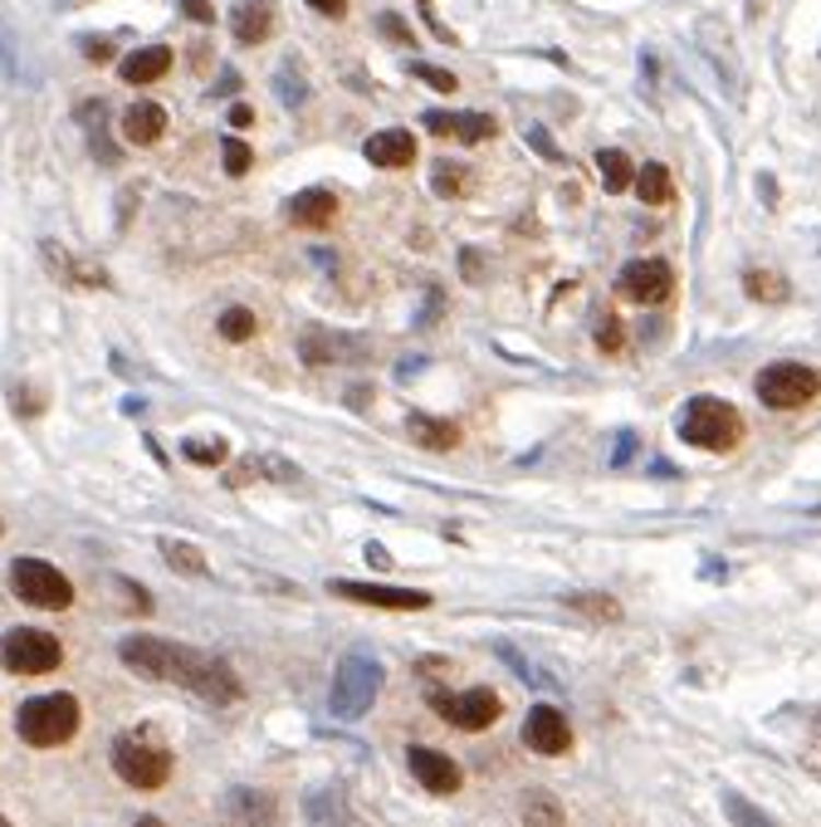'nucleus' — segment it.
<instances>
[{"instance_id":"obj_38","label":"nucleus","mask_w":821,"mask_h":827,"mask_svg":"<svg viewBox=\"0 0 821 827\" xmlns=\"http://www.w3.org/2000/svg\"><path fill=\"white\" fill-rule=\"evenodd\" d=\"M499 656H504V662H509V666H513V671H519L523 680H529V686H553V680H547V676L539 671V666H529V662H523V656L513 652V646H499Z\"/></svg>"},{"instance_id":"obj_34","label":"nucleus","mask_w":821,"mask_h":827,"mask_svg":"<svg viewBox=\"0 0 821 827\" xmlns=\"http://www.w3.org/2000/svg\"><path fill=\"white\" fill-rule=\"evenodd\" d=\"M274 89H279L284 108H299V103H309V83L293 74V65H284L279 74H274Z\"/></svg>"},{"instance_id":"obj_30","label":"nucleus","mask_w":821,"mask_h":827,"mask_svg":"<svg viewBox=\"0 0 821 827\" xmlns=\"http://www.w3.org/2000/svg\"><path fill=\"white\" fill-rule=\"evenodd\" d=\"M255 329L259 323H255V313L250 309H226L220 313V338H230V343H250L255 338Z\"/></svg>"},{"instance_id":"obj_39","label":"nucleus","mask_w":821,"mask_h":827,"mask_svg":"<svg viewBox=\"0 0 821 827\" xmlns=\"http://www.w3.org/2000/svg\"><path fill=\"white\" fill-rule=\"evenodd\" d=\"M621 343H626V333H621V319H612V313H606L602 323H597V348H606V353H616Z\"/></svg>"},{"instance_id":"obj_11","label":"nucleus","mask_w":821,"mask_h":827,"mask_svg":"<svg viewBox=\"0 0 821 827\" xmlns=\"http://www.w3.org/2000/svg\"><path fill=\"white\" fill-rule=\"evenodd\" d=\"M328 593H338L347 602H362V607H386V612H426L430 593L420 588H386V583H352V578H333Z\"/></svg>"},{"instance_id":"obj_31","label":"nucleus","mask_w":821,"mask_h":827,"mask_svg":"<svg viewBox=\"0 0 821 827\" xmlns=\"http://www.w3.org/2000/svg\"><path fill=\"white\" fill-rule=\"evenodd\" d=\"M182 456L186 460H192V466H226V441H220V436H216V441H201V436H192V441H182Z\"/></svg>"},{"instance_id":"obj_9","label":"nucleus","mask_w":821,"mask_h":827,"mask_svg":"<svg viewBox=\"0 0 821 827\" xmlns=\"http://www.w3.org/2000/svg\"><path fill=\"white\" fill-rule=\"evenodd\" d=\"M670 289H675V269L666 260H631L626 269L616 275V295L631 299V303H666Z\"/></svg>"},{"instance_id":"obj_8","label":"nucleus","mask_w":821,"mask_h":827,"mask_svg":"<svg viewBox=\"0 0 821 827\" xmlns=\"http://www.w3.org/2000/svg\"><path fill=\"white\" fill-rule=\"evenodd\" d=\"M817 392H821V377L807 363H773L758 377V397L773 412H802V406L817 402Z\"/></svg>"},{"instance_id":"obj_13","label":"nucleus","mask_w":821,"mask_h":827,"mask_svg":"<svg viewBox=\"0 0 821 827\" xmlns=\"http://www.w3.org/2000/svg\"><path fill=\"white\" fill-rule=\"evenodd\" d=\"M406 763H410V773L420 779V789H430V793H455L460 783H465L460 763L450 759V754H440V749L410 745V749H406Z\"/></svg>"},{"instance_id":"obj_4","label":"nucleus","mask_w":821,"mask_h":827,"mask_svg":"<svg viewBox=\"0 0 821 827\" xmlns=\"http://www.w3.org/2000/svg\"><path fill=\"white\" fill-rule=\"evenodd\" d=\"M15 730H20V739L35 749L65 745V739H73V730H79V700H73L69 690L25 700V705L15 710Z\"/></svg>"},{"instance_id":"obj_25","label":"nucleus","mask_w":821,"mask_h":827,"mask_svg":"<svg viewBox=\"0 0 821 827\" xmlns=\"http://www.w3.org/2000/svg\"><path fill=\"white\" fill-rule=\"evenodd\" d=\"M597 172H602V186H606V192H626V186H631V176H636V162H631V157L626 152H621V148H602V152H597Z\"/></svg>"},{"instance_id":"obj_21","label":"nucleus","mask_w":821,"mask_h":827,"mask_svg":"<svg viewBox=\"0 0 821 827\" xmlns=\"http://www.w3.org/2000/svg\"><path fill=\"white\" fill-rule=\"evenodd\" d=\"M172 69V49L166 45H142V49H132L128 59L118 65V74H123V83H157Z\"/></svg>"},{"instance_id":"obj_32","label":"nucleus","mask_w":821,"mask_h":827,"mask_svg":"<svg viewBox=\"0 0 821 827\" xmlns=\"http://www.w3.org/2000/svg\"><path fill=\"white\" fill-rule=\"evenodd\" d=\"M470 182V166L460 162H436V176H430V186H436V196H460Z\"/></svg>"},{"instance_id":"obj_23","label":"nucleus","mask_w":821,"mask_h":827,"mask_svg":"<svg viewBox=\"0 0 821 827\" xmlns=\"http://www.w3.org/2000/svg\"><path fill=\"white\" fill-rule=\"evenodd\" d=\"M631 186H636V192H640V202H646V206H666L670 196H675V182H670V166H660V162L636 166V176H631Z\"/></svg>"},{"instance_id":"obj_27","label":"nucleus","mask_w":821,"mask_h":827,"mask_svg":"<svg viewBox=\"0 0 821 827\" xmlns=\"http://www.w3.org/2000/svg\"><path fill=\"white\" fill-rule=\"evenodd\" d=\"M157 549H162V559L172 563L176 573H192V578H201V573H206V553L196 549V543H186V539H162Z\"/></svg>"},{"instance_id":"obj_19","label":"nucleus","mask_w":821,"mask_h":827,"mask_svg":"<svg viewBox=\"0 0 821 827\" xmlns=\"http://www.w3.org/2000/svg\"><path fill=\"white\" fill-rule=\"evenodd\" d=\"M162 133H166L162 103H132V108L123 113V138H128L132 148H152V142H162Z\"/></svg>"},{"instance_id":"obj_49","label":"nucleus","mask_w":821,"mask_h":827,"mask_svg":"<svg viewBox=\"0 0 821 827\" xmlns=\"http://www.w3.org/2000/svg\"><path fill=\"white\" fill-rule=\"evenodd\" d=\"M0 74L15 79V59H10V45H5V20H0Z\"/></svg>"},{"instance_id":"obj_36","label":"nucleus","mask_w":821,"mask_h":827,"mask_svg":"<svg viewBox=\"0 0 821 827\" xmlns=\"http://www.w3.org/2000/svg\"><path fill=\"white\" fill-rule=\"evenodd\" d=\"M220 157H226V172H230V176H245L250 162H255V152H250L240 138H226V142H220Z\"/></svg>"},{"instance_id":"obj_42","label":"nucleus","mask_w":821,"mask_h":827,"mask_svg":"<svg viewBox=\"0 0 821 827\" xmlns=\"http://www.w3.org/2000/svg\"><path fill=\"white\" fill-rule=\"evenodd\" d=\"M10 397H15V412H25V416H39V412H45V397H39V392H30V387H25V392H20V387H15V392H10Z\"/></svg>"},{"instance_id":"obj_47","label":"nucleus","mask_w":821,"mask_h":827,"mask_svg":"<svg viewBox=\"0 0 821 827\" xmlns=\"http://www.w3.org/2000/svg\"><path fill=\"white\" fill-rule=\"evenodd\" d=\"M319 15H328V20H343L347 15V0H309Z\"/></svg>"},{"instance_id":"obj_12","label":"nucleus","mask_w":821,"mask_h":827,"mask_svg":"<svg viewBox=\"0 0 821 827\" xmlns=\"http://www.w3.org/2000/svg\"><path fill=\"white\" fill-rule=\"evenodd\" d=\"M523 739H529L533 754H567L573 749V730H567V715L557 705H533L529 720H523Z\"/></svg>"},{"instance_id":"obj_33","label":"nucleus","mask_w":821,"mask_h":827,"mask_svg":"<svg viewBox=\"0 0 821 827\" xmlns=\"http://www.w3.org/2000/svg\"><path fill=\"white\" fill-rule=\"evenodd\" d=\"M410 79H420V83H430L436 93H455L460 89V79L450 74V69H436V65H426V59H410Z\"/></svg>"},{"instance_id":"obj_45","label":"nucleus","mask_w":821,"mask_h":827,"mask_svg":"<svg viewBox=\"0 0 821 827\" xmlns=\"http://www.w3.org/2000/svg\"><path fill=\"white\" fill-rule=\"evenodd\" d=\"M79 49L93 59V65H103V59H113V45H108V39H79Z\"/></svg>"},{"instance_id":"obj_43","label":"nucleus","mask_w":821,"mask_h":827,"mask_svg":"<svg viewBox=\"0 0 821 827\" xmlns=\"http://www.w3.org/2000/svg\"><path fill=\"white\" fill-rule=\"evenodd\" d=\"M523 138H529V142H533V148H539V152L547 157V162H557V157H563V152H557V148H553V138H547V128H539V123H533V128H529V133H523Z\"/></svg>"},{"instance_id":"obj_24","label":"nucleus","mask_w":821,"mask_h":827,"mask_svg":"<svg viewBox=\"0 0 821 827\" xmlns=\"http://www.w3.org/2000/svg\"><path fill=\"white\" fill-rule=\"evenodd\" d=\"M230 818H240V827H269L274 823V803L265 799V793H250V789H235L226 799Z\"/></svg>"},{"instance_id":"obj_46","label":"nucleus","mask_w":821,"mask_h":827,"mask_svg":"<svg viewBox=\"0 0 821 827\" xmlns=\"http://www.w3.org/2000/svg\"><path fill=\"white\" fill-rule=\"evenodd\" d=\"M631 451H636V436H631V432H621V436H616V451H612V466H626Z\"/></svg>"},{"instance_id":"obj_50","label":"nucleus","mask_w":821,"mask_h":827,"mask_svg":"<svg viewBox=\"0 0 821 827\" xmlns=\"http://www.w3.org/2000/svg\"><path fill=\"white\" fill-rule=\"evenodd\" d=\"M137 827H166L162 818H137Z\"/></svg>"},{"instance_id":"obj_6","label":"nucleus","mask_w":821,"mask_h":827,"mask_svg":"<svg viewBox=\"0 0 821 827\" xmlns=\"http://www.w3.org/2000/svg\"><path fill=\"white\" fill-rule=\"evenodd\" d=\"M10 593L30 607H45V612H65V607L73 602V583L45 559H15L10 563Z\"/></svg>"},{"instance_id":"obj_35","label":"nucleus","mask_w":821,"mask_h":827,"mask_svg":"<svg viewBox=\"0 0 821 827\" xmlns=\"http://www.w3.org/2000/svg\"><path fill=\"white\" fill-rule=\"evenodd\" d=\"M523 823H529V827H557V823H563V813H557V803L547 799V793H533L529 808H523Z\"/></svg>"},{"instance_id":"obj_29","label":"nucleus","mask_w":821,"mask_h":827,"mask_svg":"<svg viewBox=\"0 0 821 827\" xmlns=\"http://www.w3.org/2000/svg\"><path fill=\"white\" fill-rule=\"evenodd\" d=\"M724 813H729L733 827H777L763 808H753V803L743 799V793H733V789H724Z\"/></svg>"},{"instance_id":"obj_37","label":"nucleus","mask_w":821,"mask_h":827,"mask_svg":"<svg viewBox=\"0 0 821 827\" xmlns=\"http://www.w3.org/2000/svg\"><path fill=\"white\" fill-rule=\"evenodd\" d=\"M743 285H749V295H753V299H767V303L787 299V285H783L777 275H758V269H753V275L743 279Z\"/></svg>"},{"instance_id":"obj_22","label":"nucleus","mask_w":821,"mask_h":827,"mask_svg":"<svg viewBox=\"0 0 821 827\" xmlns=\"http://www.w3.org/2000/svg\"><path fill=\"white\" fill-rule=\"evenodd\" d=\"M352 353H362V343L333 338V333H323V329L303 333V363H313V368H323V363H333V358H352Z\"/></svg>"},{"instance_id":"obj_28","label":"nucleus","mask_w":821,"mask_h":827,"mask_svg":"<svg viewBox=\"0 0 821 827\" xmlns=\"http://www.w3.org/2000/svg\"><path fill=\"white\" fill-rule=\"evenodd\" d=\"M573 612H582V617H592V622H616L621 617V607L616 598H606V593H567L563 598Z\"/></svg>"},{"instance_id":"obj_40","label":"nucleus","mask_w":821,"mask_h":827,"mask_svg":"<svg viewBox=\"0 0 821 827\" xmlns=\"http://www.w3.org/2000/svg\"><path fill=\"white\" fill-rule=\"evenodd\" d=\"M377 25H382L386 39H396V45H410V25H406L402 15H396V10H382V15H377Z\"/></svg>"},{"instance_id":"obj_44","label":"nucleus","mask_w":821,"mask_h":827,"mask_svg":"<svg viewBox=\"0 0 821 827\" xmlns=\"http://www.w3.org/2000/svg\"><path fill=\"white\" fill-rule=\"evenodd\" d=\"M420 15H426L430 35H436V39H446V45H455V35H450V30H446V25H440V15H436V10H430V0H420Z\"/></svg>"},{"instance_id":"obj_18","label":"nucleus","mask_w":821,"mask_h":827,"mask_svg":"<svg viewBox=\"0 0 821 827\" xmlns=\"http://www.w3.org/2000/svg\"><path fill=\"white\" fill-rule=\"evenodd\" d=\"M333 216H338V196H333L328 186H309V192H299V196L289 202V221L303 226V230L333 226Z\"/></svg>"},{"instance_id":"obj_7","label":"nucleus","mask_w":821,"mask_h":827,"mask_svg":"<svg viewBox=\"0 0 821 827\" xmlns=\"http://www.w3.org/2000/svg\"><path fill=\"white\" fill-rule=\"evenodd\" d=\"M59 662H65L59 636L39 632V627H10V632L0 636V666L15 676H45V671H55Z\"/></svg>"},{"instance_id":"obj_1","label":"nucleus","mask_w":821,"mask_h":827,"mask_svg":"<svg viewBox=\"0 0 821 827\" xmlns=\"http://www.w3.org/2000/svg\"><path fill=\"white\" fill-rule=\"evenodd\" d=\"M118 656L137 676L182 686V690H192V696H201L206 705H235V700L245 696V686L230 671V662H220V656H210V652H196V646H176V642H162V636H123Z\"/></svg>"},{"instance_id":"obj_16","label":"nucleus","mask_w":821,"mask_h":827,"mask_svg":"<svg viewBox=\"0 0 821 827\" xmlns=\"http://www.w3.org/2000/svg\"><path fill=\"white\" fill-rule=\"evenodd\" d=\"M230 35H235L240 45H265L274 35V0H240V5L230 10Z\"/></svg>"},{"instance_id":"obj_20","label":"nucleus","mask_w":821,"mask_h":827,"mask_svg":"<svg viewBox=\"0 0 821 827\" xmlns=\"http://www.w3.org/2000/svg\"><path fill=\"white\" fill-rule=\"evenodd\" d=\"M406 432H410V446H420V451H455L460 446V426L436 422V416H426V412H410Z\"/></svg>"},{"instance_id":"obj_48","label":"nucleus","mask_w":821,"mask_h":827,"mask_svg":"<svg viewBox=\"0 0 821 827\" xmlns=\"http://www.w3.org/2000/svg\"><path fill=\"white\" fill-rule=\"evenodd\" d=\"M250 123H255V108H250V103H235V108H230V128H250Z\"/></svg>"},{"instance_id":"obj_26","label":"nucleus","mask_w":821,"mask_h":827,"mask_svg":"<svg viewBox=\"0 0 821 827\" xmlns=\"http://www.w3.org/2000/svg\"><path fill=\"white\" fill-rule=\"evenodd\" d=\"M250 475H269V480H279V485H293L299 480V466H289V460H279V456H259V460H245V466L230 475V485H245Z\"/></svg>"},{"instance_id":"obj_17","label":"nucleus","mask_w":821,"mask_h":827,"mask_svg":"<svg viewBox=\"0 0 821 827\" xmlns=\"http://www.w3.org/2000/svg\"><path fill=\"white\" fill-rule=\"evenodd\" d=\"M426 128L436 138H460V142H484L494 138L489 113H426Z\"/></svg>"},{"instance_id":"obj_2","label":"nucleus","mask_w":821,"mask_h":827,"mask_svg":"<svg viewBox=\"0 0 821 827\" xmlns=\"http://www.w3.org/2000/svg\"><path fill=\"white\" fill-rule=\"evenodd\" d=\"M680 436L699 451H733L743 441V416L724 397H690L680 412Z\"/></svg>"},{"instance_id":"obj_52","label":"nucleus","mask_w":821,"mask_h":827,"mask_svg":"<svg viewBox=\"0 0 821 827\" xmlns=\"http://www.w3.org/2000/svg\"><path fill=\"white\" fill-rule=\"evenodd\" d=\"M0 533H5V525H0Z\"/></svg>"},{"instance_id":"obj_51","label":"nucleus","mask_w":821,"mask_h":827,"mask_svg":"<svg viewBox=\"0 0 821 827\" xmlns=\"http://www.w3.org/2000/svg\"><path fill=\"white\" fill-rule=\"evenodd\" d=\"M0 827H10V823H5V818H0Z\"/></svg>"},{"instance_id":"obj_41","label":"nucleus","mask_w":821,"mask_h":827,"mask_svg":"<svg viewBox=\"0 0 821 827\" xmlns=\"http://www.w3.org/2000/svg\"><path fill=\"white\" fill-rule=\"evenodd\" d=\"M176 5H182L196 25H216V5H210V0H176Z\"/></svg>"},{"instance_id":"obj_15","label":"nucleus","mask_w":821,"mask_h":827,"mask_svg":"<svg viewBox=\"0 0 821 827\" xmlns=\"http://www.w3.org/2000/svg\"><path fill=\"white\" fill-rule=\"evenodd\" d=\"M39 250H45V265L55 269V275L65 279L69 289H108V285H113V279L103 275L99 265H83V260H73L65 245H55V240H45Z\"/></svg>"},{"instance_id":"obj_14","label":"nucleus","mask_w":821,"mask_h":827,"mask_svg":"<svg viewBox=\"0 0 821 827\" xmlns=\"http://www.w3.org/2000/svg\"><path fill=\"white\" fill-rule=\"evenodd\" d=\"M362 152H367V162H372V166L396 172V166L416 162V138H410L406 128H382V133H372V138L362 142Z\"/></svg>"},{"instance_id":"obj_3","label":"nucleus","mask_w":821,"mask_h":827,"mask_svg":"<svg viewBox=\"0 0 821 827\" xmlns=\"http://www.w3.org/2000/svg\"><path fill=\"white\" fill-rule=\"evenodd\" d=\"M113 773L132 789L152 793L172 779V749L152 735V730H128V735L113 739Z\"/></svg>"},{"instance_id":"obj_5","label":"nucleus","mask_w":821,"mask_h":827,"mask_svg":"<svg viewBox=\"0 0 821 827\" xmlns=\"http://www.w3.org/2000/svg\"><path fill=\"white\" fill-rule=\"evenodd\" d=\"M377 690H382V662L372 652H347L338 676H333V696H328V710L333 720H362L372 710Z\"/></svg>"},{"instance_id":"obj_10","label":"nucleus","mask_w":821,"mask_h":827,"mask_svg":"<svg viewBox=\"0 0 821 827\" xmlns=\"http://www.w3.org/2000/svg\"><path fill=\"white\" fill-rule=\"evenodd\" d=\"M430 705H436L455 730H470V735L489 730L494 720H499V710H504L499 696H494L489 686H475V690H465V696H430Z\"/></svg>"}]
</instances>
